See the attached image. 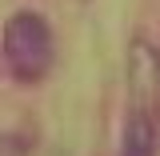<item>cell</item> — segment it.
I'll list each match as a JSON object with an SVG mask.
<instances>
[{
  "label": "cell",
  "mask_w": 160,
  "mask_h": 156,
  "mask_svg": "<svg viewBox=\"0 0 160 156\" xmlns=\"http://www.w3.org/2000/svg\"><path fill=\"white\" fill-rule=\"evenodd\" d=\"M0 48H4L8 72H12L20 84H40V80L48 76V68H52V56H56V48H52V28H48L44 16H36V12H12L8 24H4Z\"/></svg>",
  "instance_id": "6da1fadb"
},
{
  "label": "cell",
  "mask_w": 160,
  "mask_h": 156,
  "mask_svg": "<svg viewBox=\"0 0 160 156\" xmlns=\"http://www.w3.org/2000/svg\"><path fill=\"white\" fill-rule=\"evenodd\" d=\"M128 120L160 128V48L148 40L128 48Z\"/></svg>",
  "instance_id": "7a4b0ae2"
}]
</instances>
